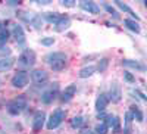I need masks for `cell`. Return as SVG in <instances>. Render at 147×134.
<instances>
[{
	"instance_id": "cell-1",
	"label": "cell",
	"mask_w": 147,
	"mask_h": 134,
	"mask_svg": "<svg viewBox=\"0 0 147 134\" xmlns=\"http://www.w3.org/2000/svg\"><path fill=\"white\" fill-rule=\"evenodd\" d=\"M66 60H68V56L63 52H53V53H49L46 56V62L52 66L53 71H62V69H65Z\"/></svg>"
},
{
	"instance_id": "cell-2",
	"label": "cell",
	"mask_w": 147,
	"mask_h": 134,
	"mask_svg": "<svg viewBox=\"0 0 147 134\" xmlns=\"http://www.w3.org/2000/svg\"><path fill=\"white\" fill-rule=\"evenodd\" d=\"M27 108V99L25 97H16L7 105V112L10 115H19L24 109Z\"/></svg>"
},
{
	"instance_id": "cell-3",
	"label": "cell",
	"mask_w": 147,
	"mask_h": 134,
	"mask_svg": "<svg viewBox=\"0 0 147 134\" xmlns=\"http://www.w3.org/2000/svg\"><path fill=\"white\" fill-rule=\"evenodd\" d=\"M65 116H66V112L65 111H62V109H56V111L50 115L49 121H47V128L49 130L57 128L60 124H62V121L65 119Z\"/></svg>"
},
{
	"instance_id": "cell-4",
	"label": "cell",
	"mask_w": 147,
	"mask_h": 134,
	"mask_svg": "<svg viewBox=\"0 0 147 134\" xmlns=\"http://www.w3.org/2000/svg\"><path fill=\"white\" fill-rule=\"evenodd\" d=\"M35 64V53L32 50H25L18 59V65L21 68H31Z\"/></svg>"
},
{
	"instance_id": "cell-5",
	"label": "cell",
	"mask_w": 147,
	"mask_h": 134,
	"mask_svg": "<svg viewBox=\"0 0 147 134\" xmlns=\"http://www.w3.org/2000/svg\"><path fill=\"white\" fill-rule=\"evenodd\" d=\"M27 84H28V74L24 71L18 72V74L12 78V86L16 87V89H22V87H25Z\"/></svg>"
},
{
	"instance_id": "cell-6",
	"label": "cell",
	"mask_w": 147,
	"mask_h": 134,
	"mask_svg": "<svg viewBox=\"0 0 147 134\" xmlns=\"http://www.w3.org/2000/svg\"><path fill=\"white\" fill-rule=\"evenodd\" d=\"M31 80L35 84H38V86H44V83L49 80V74L43 69H35L31 72Z\"/></svg>"
},
{
	"instance_id": "cell-7",
	"label": "cell",
	"mask_w": 147,
	"mask_h": 134,
	"mask_svg": "<svg viewBox=\"0 0 147 134\" xmlns=\"http://www.w3.org/2000/svg\"><path fill=\"white\" fill-rule=\"evenodd\" d=\"M107 103H109V97L106 93H100L99 97H97V100H96V111L97 112H103L105 109L107 108Z\"/></svg>"
},
{
	"instance_id": "cell-8",
	"label": "cell",
	"mask_w": 147,
	"mask_h": 134,
	"mask_svg": "<svg viewBox=\"0 0 147 134\" xmlns=\"http://www.w3.org/2000/svg\"><path fill=\"white\" fill-rule=\"evenodd\" d=\"M121 96H122V93H121V89H119V86H118L116 83H113L112 86H110V91H109V94H107L109 100H112V102L118 103V102L121 100Z\"/></svg>"
},
{
	"instance_id": "cell-9",
	"label": "cell",
	"mask_w": 147,
	"mask_h": 134,
	"mask_svg": "<svg viewBox=\"0 0 147 134\" xmlns=\"http://www.w3.org/2000/svg\"><path fill=\"white\" fill-rule=\"evenodd\" d=\"M44 121H46V114L44 112H37L32 121V130L34 131H40L44 125Z\"/></svg>"
},
{
	"instance_id": "cell-10",
	"label": "cell",
	"mask_w": 147,
	"mask_h": 134,
	"mask_svg": "<svg viewBox=\"0 0 147 134\" xmlns=\"http://www.w3.org/2000/svg\"><path fill=\"white\" fill-rule=\"evenodd\" d=\"M80 6H81V9L87 10L88 14H94V15L100 14V7L97 6L94 2H87V0H84V2H81V3H80Z\"/></svg>"
},
{
	"instance_id": "cell-11",
	"label": "cell",
	"mask_w": 147,
	"mask_h": 134,
	"mask_svg": "<svg viewBox=\"0 0 147 134\" xmlns=\"http://www.w3.org/2000/svg\"><path fill=\"white\" fill-rule=\"evenodd\" d=\"M77 93V86L75 84H71V86L65 87V90L62 91V102H69Z\"/></svg>"
},
{
	"instance_id": "cell-12",
	"label": "cell",
	"mask_w": 147,
	"mask_h": 134,
	"mask_svg": "<svg viewBox=\"0 0 147 134\" xmlns=\"http://www.w3.org/2000/svg\"><path fill=\"white\" fill-rule=\"evenodd\" d=\"M12 34H13V37H15V40L19 43V44H22L24 41H25V32H24V30H22V27L21 25H13V28H12Z\"/></svg>"
},
{
	"instance_id": "cell-13",
	"label": "cell",
	"mask_w": 147,
	"mask_h": 134,
	"mask_svg": "<svg viewBox=\"0 0 147 134\" xmlns=\"http://www.w3.org/2000/svg\"><path fill=\"white\" fill-rule=\"evenodd\" d=\"M55 30L56 31H59V32H62V31H65V30H68L69 27H71V19L68 18V16H63V18H60L56 24H55Z\"/></svg>"
},
{
	"instance_id": "cell-14",
	"label": "cell",
	"mask_w": 147,
	"mask_h": 134,
	"mask_svg": "<svg viewBox=\"0 0 147 134\" xmlns=\"http://www.w3.org/2000/svg\"><path fill=\"white\" fill-rule=\"evenodd\" d=\"M56 94H57L56 90H47V91H44V93L41 94V102L46 103V105L52 103V102L56 99Z\"/></svg>"
},
{
	"instance_id": "cell-15",
	"label": "cell",
	"mask_w": 147,
	"mask_h": 134,
	"mask_svg": "<svg viewBox=\"0 0 147 134\" xmlns=\"http://www.w3.org/2000/svg\"><path fill=\"white\" fill-rule=\"evenodd\" d=\"M122 65L124 66H128V68H134V69H140V71H144V65H141L138 60H131V59H125L122 60Z\"/></svg>"
},
{
	"instance_id": "cell-16",
	"label": "cell",
	"mask_w": 147,
	"mask_h": 134,
	"mask_svg": "<svg viewBox=\"0 0 147 134\" xmlns=\"http://www.w3.org/2000/svg\"><path fill=\"white\" fill-rule=\"evenodd\" d=\"M12 66H13V59H12V58H3V59H0V71H2V72L9 71Z\"/></svg>"
},
{
	"instance_id": "cell-17",
	"label": "cell",
	"mask_w": 147,
	"mask_h": 134,
	"mask_svg": "<svg viewBox=\"0 0 147 134\" xmlns=\"http://www.w3.org/2000/svg\"><path fill=\"white\" fill-rule=\"evenodd\" d=\"M115 5H116V6H118V7H119L121 10H124V12H127V14H129L131 16H134V18H136L137 21L140 19V16H137L136 14H134V10H132V9H131V7L128 6V5H125V3L119 2V0H116V2H115Z\"/></svg>"
},
{
	"instance_id": "cell-18",
	"label": "cell",
	"mask_w": 147,
	"mask_h": 134,
	"mask_svg": "<svg viewBox=\"0 0 147 134\" xmlns=\"http://www.w3.org/2000/svg\"><path fill=\"white\" fill-rule=\"evenodd\" d=\"M105 124L107 125V128L112 127L115 131H119V118L118 116H107V121Z\"/></svg>"
},
{
	"instance_id": "cell-19",
	"label": "cell",
	"mask_w": 147,
	"mask_h": 134,
	"mask_svg": "<svg viewBox=\"0 0 147 134\" xmlns=\"http://www.w3.org/2000/svg\"><path fill=\"white\" fill-rule=\"evenodd\" d=\"M96 72V66H93V65H90V66H85V68H82L81 71H80V77L81 78H88V77H91L93 74Z\"/></svg>"
},
{
	"instance_id": "cell-20",
	"label": "cell",
	"mask_w": 147,
	"mask_h": 134,
	"mask_svg": "<svg viewBox=\"0 0 147 134\" xmlns=\"http://www.w3.org/2000/svg\"><path fill=\"white\" fill-rule=\"evenodd\" d=\"M124 24H125V27H127L128 30H131V31H134V32H140V25H138V22H136L134 19H125Z\"/></svg>"
},
{
	"instance_id": "cell-21",
	"label": "cell",
	"mask_w": 147,
	"mask_h": 134,
	"mask_svg": "<svg viewBox=\"0 0 147 134\" xmlns=\"http://www.w3.org/2000/svg\"><path fill=\"white\" fill-rule=\"evenodd\" d=\"M131 115H132V118L134 119H137L138 122H143V119H144V116H143V112L138 109V106H132V109H131Z\"/></svg>"
},
{
	"instance_id": "cell-22",
	"label": "cell",
	"mask_w": 147,
	"mask_h": 134,
	"mask_svg": "<svg viewBox=\"0 0 147 134\" xmlns=\"http://www.w3.org/2000/svg\"><path fill=\"white\" fill-rule=\"evenodd\" d=\"M7 39H9V31L5 27H2V28H0V49L6 44Z\"/></svg>"
},
{
	"instance_id": "cell-23",
	"label": "cell",
	"mask_w": 147,
	"mask_h": 134,
	"mask_svg": "<svg viewBox=\"0 0 147 134\" xmlns=\"http://www.w3.org/2000/svg\"><path fill=\"white\" fill-rule=\"evenodd\" d=\"M84 122H85V119L82 116H74L71 121V125H72V128H81L84 125Z\"/></svg>"
},
{
	"instance_id": "cell-24",
	"label": "cell",
	"mask_w": 147,
	"mask_h": 134,
	"mask_svg": "<svg viewBox=\"0 0 147 134\" xmlns=\"http://www.w3.org/2000/svg\"><path fill=\"white\" fill-rule=\"evenodd\" d=\"M44 19H46V21H49V22L56 24V22L60 19V16H59L57 14H53V12H49V14H46V15H44Z\"/></svg>"
},
{
	"instance_id": "cell-25",
	"label": "cell",
	"mask_w": 147,
	"mask_h": 134,
	"mask_svg": "<svg viewBox=\"0 0 147 134\" xmlns=\"http://www.w3.org/2000/svg\"><path fill=\"white\" fill-rule=\"evenodd\" d=\"M30 22L34 25V28H37V30H40V28H41V16L34 15V16L30 19Z\"/></svg>"
},
{
	"instance_id": "cell-26",
	"label": "cell",
	"mask_w": 147,
	"mask_h": 134,
	"mask_svg": "<svg viewBox=\"0 0 147 134\" xmlns=\"http://www.w3.org/2000/svg\"><path fill=\"white\" fill-rule=\"evenodd\" d=\"M94 133H96V134H106V133H107V125H106L105 122L97 124L96 128H94Z\"/></svg>"
},
{
	"instance_id": "cell-27",
	"label": "cell",
	"mask_w": 147,
	"mask_h": 134,
	"mask_svg": "<svg viewBox=\"0 0 147 134\" xmlns=\"http://www.w3.org/2000/svg\"><path fill=\"white\" fill-rule=\"evenodd\" d=\"M107 64H109V60H107V59H102L100 62H99V65H97V69H99L100 72H103V71L107 68Z\"/></svg>"
},
{
	"instance_id": "cell-28",
	"label": "cell",
	"mask_w": 147,
	"mask_h": 134,
	"mask_svg": "<svg viewBox=\"0 0 147 134\" xmlns=\"http://www.w3.org/2000/svg\"><path fill=\"white\" fill-rule=\"evenodd\" d=\"M103 6H105V9H106V10L109 12V14H110V15H113L115 18H119V15H118V12H116V10H115V9L112 7V6H110V5H107V3H105Z\"/></svg>"
},
{
	"instance_id": "cell-29",
	"label": "cell",
	"mask_w": 147,
	"mask_h": 134,
	"mask_svg": "<svg viewBox=\"0 0 147 134\" xmlns=\"http://www.w3.org/2000/svg\"><path fill=\"white\" fill-rule=\"evenodd\" d=\"M55 43V39L53 37H46V39H41V44L43 46H52Z\"/></svg>"
},
{
	"instance_id": "cell-30",
	"label": "cell",
	"mask_w": 147,
	"mask_h": 134,
	"mask_svg": "<svg viewBox=\"0 0 147 134\" xmlns=\"http://www.w3.org/2000/svg\"><path fill=\"white\" fill-rule=\"evenodd\" d=\"M60 3H62L63 6H66V7H74L75 6V2H74V0H62Z\"/></svg>"
},
{
	"instance_id": "cell-31",
	"label": "cell",
	"mask_w": 147,
	"mask_h": 134,
	"mask_svg": "<svg viewBox=\"0 0 147 134\" xmlns=\"http://www.w3.org/2000/svg\"><path fill=\"white\" fill-rule=\"evenodd\" d=\"M132 115H131V112H127V115H125V122H127V125H129L131 122H132Z\"/></svg>"
},
{
	"instance_id": "cell-32",
	"label": "cell",
	"mask_w": 147,
	"mask_h": 134,
	"mask_svg": "<svg viewBox=\"0 0 147 134\" xmlns=\"http://www.w3.org/2000/svg\"><path fill=\"white\" fill-rule=\"evenodd\" d=\"M125 80L129 81V83H134V77L129 74V72H125Z\"/></svg>"
},
{
	"instance_id": "cell-33",
	"label": "cell",
	"mask_w": 147,
	"mask_h": 134,
	"mask_svg": "<svg viewBox=\"0 0 147 134\" xmlns=\"http://www.w3.org/2000/svg\"><path fill=\"white\" fill-rule=\"evenodd\" d=\"M136 93H137V94H138V96L141 97V99H143V100H146V99H147V97H146V96H144V94H143V93H141L140 90H136Z\"/></svg>"
},
{
	"instance_id": "cell-34",
	"label": "cell",
	"mask_w": 147,
	"mask_h": 134,
	"mask_svg": "<svg viewBox=\"0 0 147 134\" xmlns=\"http://www.w3.org/2000/svg\"><path fill=\"white\" fill-rule=\"evenodd\" d=\"M81 134H96L94 131H90V130H84V131H81Z\"/></svg>"
},
{
	"instance_id": "cell-35",
	"label": "cell",
	"mask_w": 147,
	"mask_h": 134,
	"mask_svg": "<svg viewBox=\"0 0 147 134\" xmlns=\"http://www.w3.org/2000/svg\"><path fill=\"white\" fill-rule=\"evenodd\" d=\"M0 28H2V27H0Z\"/></svg>"
}]
</instances>
